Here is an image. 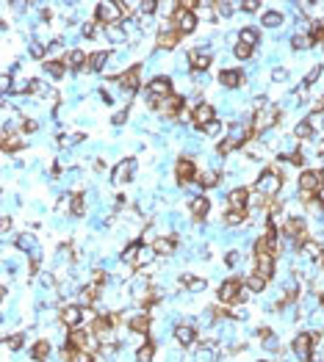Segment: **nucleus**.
<instances>
[{
    "mask_svg": "<svg viewBox=\"0 0 324 362\" xmlns=\"http://www.w3.org/2000/svg\"><path fill=\"white\" fill-rule=\"evenodd\" d=\"M282 188V177L277 169H269V172H264L258 177V183H255V191H258L260 196H266V199H272V196H277Z\"/></svg>",
    "mask_w": 324,
    "mask_h": 362,
    "instance_id": "f257e3e1",
    "label": "nucleus"
},
{
    "mask_svg": "<svg viewBox=\"0 0 324 362\" xmlns=\"http://www.w3.org/2000/svg\"><path fill=\"white\" fill-rule=\"evenodd\" d=\"M244 282L241 279H228V282H222V288H219V302L222 304H238L244 302Z\"/></svg>",
    "mask_w": 324,
    "mask_h": 362,
    "instance_id": "f03ea898",
    "label": "nucleus"
},
{
    "mask_svg": "<svg viewBox=\"0 0 324 362\" xmlns=\"http://www.w3.org/2000/svg\"><path fill=\"white\" fill-rule=\"evenodd\" d=\"M166 97H172V83L166 77H152L150 86H147V102H150V108H156Z\"/></svg>",
    "mask_w": 324,
    "mask_h": 362,
    "instance_id": "7ed1b4c3",
    "label": "nucleus"
},
{
    "mask_svg": "<svg viewBox=\"0 0 324 362\" xmlns=\"http://www.w3.org/2000/svg\"><path fill=\"white\" fill-rule=\"evenodd\" d=\"M280 119V108L277 105H260L258 113H255V130H269V127H274V122Z\"/></svg>",
    "mask_w": 324,
    "mask_h": 362,
    "instance_id": "20e7f679",
    "label": "nucleus"
},
{
    "mask_svg": "<svg viewBox=\"0 0 324 362\" xmlns=\"http://www.w3.org/2000/svg\"><path fill=\"white\" fill-rule=\"evenodd\" d=\"M291 346H294L296 360H300V362H310V357H313V335L310 332H300Z\"/></svg>",
    "mask_w": 324,
    "mask_h": 362,
    "instance_id": "39448f33",
    "label": "nucleus"
},
{
    "mask_svg": "<svg viewBox=\"0 0 324 362\" xmlns=\"http://www.w3.org/2000/svg\"><path fill=\"white\" fill-rule=\"evenodd\" d=\"M172 25L180 30V33H192V30H197V14L186 11V8H178L174 17H172Z\"/></svg>",
    "mask_w": 324,
    "mask_h": 362,
    "instance_id": "423d86ee",
    "label": "nucleus"
},
{
    "mask_svg": "<svg viewBox=\"0 0 324 362\" xmlns=\"http://www.w3.org/2000/svg\"><path fill=\"white\" fill-rule=\"evenodd\" d=\"M97 19L102 25H120V19H122L120 3H100L97 6Z\"/></svg>",
    "mask_w": 324,
    "mask_h": 362,
    "instance_id": "0eeeda50",
    "label": "nucleus"
},
{
    "mask_svg": "<svg viewBox=\"0 0 324 362\" xmlns=\"http://www.w3.org/2000/svg\"><path fill=\"white\" fill-rule=\"evenodd\" d=\"M180 30L174 28V25H164L161 30H158V47L161 50H174L180 44Z\"/></svg>",
    "mask_w": 324,
    "mask_h": 362,
    "instance_id": "6e6552de",
    "label": "nucleus"
},
{
    "mask_svg": "<svg viewBox=\"0 0 324 362\" xmlns=\"http://www.w3.org/2000/svg\"><path fill=\"white\" fill-rule=\"evenodd\" d=\"M194 174H197V163H194L192 158H180L178 163H174V177H178V183L188 185L194 180Z\"/></svg>",
    "mask_w": 324,
    "mask_h": 362,
    "instance_id": "1a4fd4ad",
    "label": "nucleus"
},
{
    "mask_svg": "<svg viewBox=\"0 0 324 362\" xmlns=\"http://www.w3.org/2000/svg\"><path fill=\"white\" fill-rule=\"evenodd\" d=\"M138 75H142V66H130V69H125L120 77H116V83L122 86L125 94H133V91L138 89V80H142Z\"/></svg>",
    "mask_w": 324,
    "mask_h": 362,
    "instance_id": "9d476101",
    "label": "nucleus"
},
{
    "mask_svg": "<svg viewBox=\"0 0 324 362\" xmlns=\"http://www.w3.org/2000/svg\"><path fill=\"white\" fill-rule=\"evenodd\" d=\"M61 324H64L66 329H78L80 324H84V307H78V304H66V307L61 310Z\"/></svg>",
    "mask_w": 324,
    "mask_h": 362,
    "instance_id": "9b49d317",
    "label": "nucleus"
},
{
    "mask_svg": "<svg viewBox=\"0 0 324 362\" xmlns=\"http://www.w3.org/2000/svg\"><path fill=\"white\" fill-rule=\"evenodd\" d=\"M210 122H216V108L208 105V102H200V105L194 108V125L208 127Z\"/></svg>",
    "mask_w": 324,
    "mask_h": 362,
    "instance_id": "f8f14e48",
    "label": "nucleus"
},
{
    "mask_svg": "<svg viewBox=\"0 0 324 362\" xmlns=\"http://www.w3.org/2000/svg\"><path fill=\"white\" fill-rule=\"evenodd\" d=\"M322 188H324V185H322V180H318V172H302L300 174V191L316 196Z\"/></svg>",
    "mask_w": 324,
    "mask_h": 362,
    "instance_id": "ddd939ff",
    "label": "nucleus"
},
{
    "mask_svg": "<svg viewBox=\"0 0 324 362\" xmlns=\"http://www.w3.org/2000/svg\"><path fill=\"white\" fill-rule=\"evenodd\" d=\"M133 172H136V160H133V158H128V160H122L120 166L114 169V174H111V180H114L116 185H122V183H128V180L133 177Z\"/></svg>",
    "mask_w": 324,
    "mask_h": 362,
    "instance_id": "4468645a",
    "label": "nucleus"
},
{
    "mask_svg": "<svg viewBox=\"0 0 324 362\" xmlns=\"http://www.w3.org/2000/svg\"><path fill=\"white\" fill-rule=\"evenodd\" d=\"M150 324H152V318L147 313H136V315L128 318V329L136 332V335H147V332H150Z\"/></svg>",
    "mask_w": 324,
    "mask_h": 362,
    "instance_id": "2eb2a0df",
    "label": "nucleus"
},
{
    "mask_svg": "<svg viewBox=\"0 0 324 362\" xmlns=\"http://www.w3.org/2000/svg\"><path fill=\"white\" fill-rule=\"evenodd\" d=\"M174 340H178L180 346H194L197 343V329L194 327H188V324H178V327H174Z\"/></svg>",
    "mask_w": 324,
    "mask_h": 362,
    "instance_id": "dca6fc26",
    "label": "nucleus"
},
{
    "mask_svg": "<svg viewBox=\"0 0 324 362\" xmlns=\"http://www.w3.org/2000/svg\"><path fill=\"white\" fill-rule=\"evenodd\" d=\"M180 108H183V97L172 94V97H166V100L158 102L156 111H158V113H164V116H174V113H180Z\"/></svg>",
    "mask_w": 324,
    "mask_h": 362,
    "instance_id": "f3484780",
    "label": "nucleus"
},
{
    "mask_svg": "<svg viewBox=\"0 0 324 362\" xmlns=\"http://www.w3.org/2000/svg\"><path fill=\"white\" fill-rule=\"evenodd\" d=\"M255 274L269 279L272 274H274V257L272 255H255Z\"/></svg>",
    "mask_w": 324,
    "mask_h": 362,
    "instance_id": "a211bd4d",
    "label": "nucleus"
},
{
    "mask_svg": "<svg viewBox=\"0 0 324 362\" xmlns=\"http://www.w3.org/2000/svg\"><path fill=\"white\" fill-rule=\"evenodd\" d=\"M188 64H192L194 72H205L210 66V53L208 50H192L188 53Z\"/></svg>",
    "mask_w": 324,
    "mask_h": 362,
    "instance_id": "6ab92c4d",
    "label": "nucleus"
},
{
    "mask_svg": "<svg viewBox=\"0 0 324 362\" xmlns=\"http://www.w3.org/2000/svg\"><path fill=\"white\" fill-rule=\"evenodd\" d=\"M61 61H64L66 69H80V66L86 64V53L84 50H66V53L61 55Z\"/></svg>",
    "mask_w": 324,
    "mask_h": 362,
    "instance_id": "aec40b11",
    "label": "nucleus"
},
{
    "mask_svg": "<svg viewBox=\"0 0 324 362\" xmlns=\"http://www.w3.org/2000/svg\"><path fill=\"white\" fill-rule=\"evenodd\" d=\"M228 205H230V208H246V205H250V191L241 188V185H238V188H233L228 194Z\"/></svg>",
    "mask_w": 324,
    "mask_h": 362,
    "instance_id": "412c9836",
    "label": "nucleus"
},
{
    "mask_svg": "<svg viewBox=\"0 0 324 362\" xmlns=\"http://www.w3.org/2000/svg\"><path fill=\"white\" fill-rule=\"evenodd\" d=\"M241 80H244V75H241L238 69H224V72H219V83L228 86V89H236V86H241Z\"/></svg>",
    "mask_w": 324,
    "mask_h": 362,
    "instance_id": "4be33fe9",
    "label": "nucleus"
},
{
    "mask_svg": "<svg viewBox=\"0 0 324 362\" xmlns=\"http://www.w3.org/2000/svg\"><path fill=\"white\" fill-rule=\"evenodd\" d=\"M102 30H106V39L108 42H114V44H122L128 39V30L122 28V25H106Z\"/></svg>",
    "mask_w": 324,
    "mask_h": 362,
    "instance_id": "5701e85b",
    "label": "nucleus"
},
{
    "mask_svg": "<svg viewBox=\"0 0 324 362\" xmlns=\"http://www.w3.org/2000/svg\"><path fill=\"white\" fill-rule=\"evenodd\" d=\"M246 208H230L228 213H224V224H230V227H238V224H244L246 221Z\"/></svg>",
    "mask_w": 324,
    "mask_h": 362,
    "instance_id": "b1692460",
    "label": "nucleus"
},
{
    "mask_svg": "<svg viewBox=\"0 0 324 362\" xmlns=\"http://www.w3.org/2000/svg\"><path fill=\"white\" fill-rule=\"evenodd\" d=\"M22 147H25L22 136H14L12 130H3V149L6 152H14V149H22Z\"/></svg>",
    "mask_w": 324,
    "mask_h": 362,
    "instance_id": "393cba45",
    "label": "nucleus"
},
{
    "mask_svg": "<svg viewBox=\"0 0 324 362\" xmlns=\"http://www.w3.org/2000/svg\"><path fill=\"white\" fill-rule=\"evenodd\" d=\"M208 199H205V196H194L192 199V213H194V219H205V216H208Z\"/></svg>",
    "mask_w": 324,
    "mask_h": 362,
    "instance_id": "a878e982",
    "label": "nucleus"
},
{
    "mask_svg": "<svg viewBox=\"0 0 324 362\" xmlns=\"http://www.w3.org/2000/svg\"><path fill=\"white\" fill-rule=\"evenodd\" d=\"M152 249H156L158 255L169 257V255H174V241H172V238H156V244H152Z\"/></svg>",
    "mask_w": 324,
    "mask_h": 362,
    "instance_id": "bb28decb",
    "label": "nucleus"
},
{
    "mask_svg": "<svg viewBox=\"0 0 324 362\" xmlns=\"http://www.w3.org/2000/svg\"><path fill=\"white\" fill-rule=\"evenodd\" d=\"M42 94L44 97H56V91L50 89L48 83H42V80H34V86H30V97H34V100H42Z\"/></svg>",
    "mask_w": 324,
    "mask_h": 362,
    "instance_id": "cd10ccee",
    "label": "nucleus"
},
{
    "mask_svg": "<svg viewBox=\"0 0 324 362\" xmlns=\"http://www.w3.org/2000/svg\"><path fill=\"white\" fill-rule=\"evenodd\" d=\"M282 11H277V8H272V11H264V28H280L282 25Z\"/></svg>",
    "mask_w": 324,
    "mask_h": 362,
    "instance_id": "c85d7f7f",
    "label": "nucleus"
},
{
    "mask_svg": "<svg viewBox=\"0 0 324 362\" xmlns=\"http://www.w3.org/2000/svg\"><path fill=\"white\" fill-rule=\"evenodd\" d=\"M106 64H108V53H102V50H94V53L89 55V66H92L94 72L106 69Z\"/></svg>",
    "mask_w": 324,
    "mask_h": 362,
    "instance_id": "c756f323",
    "label": "nucleus"
},
{
    "mask_svg": "<svg viewBox=\"0 0 324 362\" xmlns=\"http://www.w3.org/2000/svg\"><path fill=\"white\" fill-rule=\"evenodd\" d=\"M202 188H214V185H219V172H214V169H205L202 174H200V180H197Z\"/></svg>",
    "mask_w": 324,
    "mask_h": 362,
    "instance_id": "7c9ffc66",
    "label": "nucleus"
},
{
    "mask_svg": "<svg viewBox=\"0 0 324 362\" xmlns=\"http://www.w3.org/2000/svg\"><path fill=\"white\" fill-rule=\"evenodd\" d=\"M244 288H246V291H252V293H260L266 288V279L258 277V274H252V277L244 279Z\"/></svg>",
    "mask_w": 324,
    "mask_h": 362,
    "instance_id": "2f4dec72",
    "label": "nucleus"
},
{
    "mask_svg": "<svg viewBox=\"0 0 324 362\" xmlns=\"http://www.w3.org/2000/svg\"><path fill=\"white\" fill-rule=\"evenodd\" d=\"M183 285H186L192 293H200V291H205V285H208V282H205L202 277H188V274H186V277H183Z\"/></svg>",
    "mask_w": 324,
    "mask_h": 362,
    "instance_id": "473e14b6",
    "label": "nucleus"
},
{
    "mask_svg": "<svg viewBox=\"0 0 324 362\" xmlns=\"http://www.w3.org/2000/svg\"><path fill=\"white\" fill-rule=\"evenodd\" d=\"M42 69L48 72V75H53V77H64V61H44L42 64Z\"/></svg>",
    "mask_w": 324,
    "mask_h": 362,
    "instance_id": "72a5a7b5",
    "label": "nucleus"
},
{
    "mask_svg": "<svg viewBox=\"0 0 324 362\" xmlns=\"http://www.w3.org/2000/svg\"><path fill=\"white\" fill-rule=\"evenodd\" d=\"M238 42H241V44H250V47H255V44H258V30H255V28H241Z\"/></svg>",
    "mask_w": 324,
    "mask_h": 362,
    "instance_id": "f704fd0d",
    "label": "nucleus"
},
{
    "mask_svg": "<svg viewBox=\"0 0 324 362\" xmlns=\"http://www.w3.org/2000/svg\"><path fill=\"white\" fill-rule=\"evenodd\" d=\"M318 255H324V252H322V246H318L316 241H308V244H302V257L313 260V257H318Z\"/></svg>",
    "mask_w": 324,
    "mask_h": 362,
    "instance_id": "c9c22d12",
    "label": "nucleus"
},
{
    "mask_svg": "<svg viewBox=\"0 0 324 362\" xmlns=\"http://www.w3.org/2000/svg\"><path fill=\"white\" fill-rule=\"evenodd\" d=\"M152 354H156V346H152V343H144L142 349L136 351V362H152Z\"/></svg>",
    "mask_w": 324,
    "mask_h": 362,
    "instance_id": "e433bc0d",
    "label": "nucleus"
},
{
    "mask_svg": "<svg viewBox=\"0 0 324 362\" xmlns=\"http://www.w3.org/2000/svg\"><path fill=\"white\" fill-rule=\"evenodd\" d=\"M310 136H313V127L308 125V119H305V122H296V127H294V138L305 141V138H310Z\"/></svg>",
    "mask_w": 324,
    "mask_h": 362,
    "instance_id": "4c0bfd02",
    "label": "nucleus"
},
{
    "mask_svg": "<svg viewBox=\"0 0 324 362\" xmlns=\"http://www.w3.org/2000/svg\"><path fill=\"white\" fill-rule=\"evenodd\" d=\"M72 216H84L86 213V196L84 194H75L72 196Z\"/></svg>",
    "mask_w": 324,
    "mask_h": 362,
    "instance_id": "58836bf2",
    "label": "nucleus"
},
{
    "mask_svg": "<svg viewBox=\"0 0 324 362\" xmlns=\"http://www.w3.org/2000/svg\"><path fill=\"white\" fill-rule=\"evenodd\" d=\"M48 357H50V343H48V340H36L34 360H48Z\"/></svg>",
    "mask_w": 324,
    "mask_h": 362,
    "instance_id": "ea45409f",
    "label": "nucleus"
},
{
    "mask_svg": "<svg viewBox=\"0 0 324 362\" xmlns=\"http://www.w3.org/2000/svg\"><path fill=\"white\" fill-rule=\"evenodd\" d=\"M17 246H20V249H25V252H36V238L30 235V232H25V235L17 238Z\"/></svg>",
    "mask_w": 324,
    "mask_h": 362,
    "instance_id": "a19ab883",
    "label": "nucleus"
},
{
    "mask_svg": "<svg viewBox=\"0 0 324 362\" xmlns=\"http://www.w3.org/2000/svg\"><path fill=\"white\" fill-rule=\"evenodd\" d=\"M291 44H294V50H308V47L313 44V36H310V33H296Z\"/></svg>",
    "mask_w": 324,
    "mask_h": 362,
    "instance_id": "79ce46f5",
    "label": "nucleus"
},
{
    "mask_svg": "<svg viewBox=\"0 0 324 362\" xmlns=\"http://www.w3.org/2000/svg\"><path fill=\"white\" fill-rule=\"evenodd\" d=\"M158 252L152 249V246H142V252H138V260H136V266H147V263L152 260V257H156Z\"/></svg>",
    "mask_w": 324,
    "mask_h": 362,
    "instance_id": "37998d69",
    "label": "nucleus"
},
{
    "mask_svg": "<svg viewBox=\"0 0 324 362\" xmlns=\"http://www.w3.org/2000/svg\"><path fill=\"white\" fill-rule=\"evenodd\" d=\"M30 86H34V80H28V77H14V94H22V91H30Z\"/></svg>",
    "mask_w": 324,
    "mask_h": 362,
    "instance_id": "c03bdc74",
    "label": "nucleus"
},
{
    "mask_svg": "<svg viewBox=\"0 0 324 362\" xmlns=\"http://www.w3.org/2000/svg\"><path fill=\"white\" fill-rule=\"evenodd\" d=\"M138 11H142L144 17H152V14L158 11V3L156 0H144V3H138Z\"/></svg>",
    "mask_w": 324,
    "mask_h": 362,
    "instance_id": "a18cd8bd",
    "label": "nucleus"
},
{
    "mask_svg": "<svg viewBox=\"0 0 324 362\" xmlns=\"http://www.w3.org/2000/svg\"><path fill=\"white\" fill-rule=\"evenodd\" d=\"M233 53H236V58H241V61H244V58H250V55H252V47H250V44H236V47H233Z\"/></svg>",
    "mask_w": 324,
    "mask_h": 362,
    "instance_id": "49530a36",
    "label": "nucleus"
},
{
    "mask_svg": "<svg viewBox=\"0 0 324 362\" xmlns=\"http://www.w3.org/2000/svg\"><path fill=\"white\" fill-rule=\"evenodd\" d=\"M214 6H216V14H222V17H230V14H233V3H224V0H222V3H214Z\"/></svg>",
    "mask_w": 324,
    "mask_h": 362,
    "instance_id": "de8ad7c7",
    "label": "nucleus"
},
{
    "mask_svg": "<svg viewBox=\"0 0 324 362\" xmlns=\"http://www.w3.org/2000/svg\"><path fill=\"white\" fill-rule=\"evenodd\" d=\"M14 89V80H12V75H3L0 77V91H3V94H8V91Z\"/></svg>",
    "mask_w": 324,
    "mask_h": 362,
    "instance_id": "09e8293b",
    "label": "nucleus"
},
{
    "mask_svg": "<svg viewBox=\"0 0 324 362\" xmlns=\"http://www.w3.org/2000/svg\"><path fill=\"white\" fill-rule=\"evenodd\" d=\"M318 75H322V66H313V69H310V72H308V75H305V86L316 83V80H318Z\"/></svg>",
    "mask_w": 324,
    "mask_h": 362,
    "instance_id": "8fccbe9b",
    "label": "nucleus"
},
{
    "mask_svg": "<svg viewBox=\"0 0 324 362\" xmlns=\"http://www.w3.org/2000/svg\"><path fill=\"white\" fill-rule=\"evenodd\" d=\"M120 11H122V17H133V14H136V6L122 0V3H120Z\"/></svg>",
    "mask_w": 324,
    "mask_h": 362,
    "instance_id": "3c124183",
    "label": "nucleus"
},
{
    "mask_svg": "<svg viewBox=\"0 0 324 362\" xmlns=\"http://www.w3.org/2000/svg\"><path fill=\"white\" fill-rule=\"evenodd\" d=\"M260 6V3H258V0H244V3H241V11H246V14H252V11H255V8H258Z\"/></svg>",
    "mask_w": 324,
    "mask_h": 362,
    "instance_id": "603ef678",
    "label": "nucleus"
},
{
    "mask_svg": "<svg viewBox=\"0 0 324 362\" xmlns=\"http://www.w3.org/2000/svg\"><path fill=\"white\" fill-rule=\"evenodd\" d=\"M22 343H25L22 335H12V338H8V349H22Z\"/></svg>",
    "mask_w": 324,
    "mask_h": 362,
    "instance_id": "864d4df0",
    "label": "nucleus"
},
{
    "mask_svg": "<svg viewBox=\"0 0 324 362\" xmlns=\"http://www.w3.org/2000/svg\"><path fill=\"white\" fill-rule=\"evenodd\" d=\"M205 133H208V136H219V133H222V122H210V125L205 127Z\"/></svg>",
    "mask_w": 324,
    "mask_h": 362,
    "instance_id": "5fc2aeb1",
    "label": "nucleus"
},
{
    "mask_svg": "<svg viewBox=\"0 0 324 362\" xmlns=\"http://www.w3.org/2000/svg\"><path fill=\"white\" fill-rule=\"evenodd\" d=\"M264 349H266V351H277V349H280V343H277V338H274V335L264 340Z\"/></svg>",
    "mask_w": 324,
    "mask_h": 362,
    "instance_id": "6e6d98bb",
    "label": "nucleus"
},
{
    "mask_svg": "<svg viewBox=\"0 0 324 362\" xmlns=\"http://www.w3.org/2000/svg\"><path fill=\"white\" fill-rule=\"evenodd\" d=\"M30 55H34V58H42V55H44V44L34 42V44H30Z\"/></svg>",
    "mask_w": 324,
    "mask_h": 362,
    "instance_id": "4d7b16f0",
    "label": "nucleus"
},
{
    "mask_svg": "<svg viewBox=\"0 0 324 362\" xmlns=\"http://www.w3.org/2000/svg\"><path fill=\"white\" fill-rule=\"evenodd\" d=\"M272 77H274L277 83H282V80H286V77H288V72H286V69H282V66H277V69H274V72H272Z\"/></svg>",
    "mask_w": 324,
    "mask_h": 362,
    "instance_id": "13d9d810",
    "label": "nucleus"
},
{
    "mask_svg": "<svg viewBox=\"0 0 324 362\" xmlns=\"http://www.w3.org/2000/svg\"><path fill=\"white\" fill-rule=\"evenodd\" d=\"M125 119H128V108H125V111H120V113H114L111 122H114V125H125Z\"/></svg>",
    "mask_w": 324,
    "mask_h": 362,
    "instance_id": "bf43d9fd",
    "label": "nucleus"
},
{
    "mask_svg": "<svg viewBox=\"0 0 324 362\" xmlns=\"http://www.w3.org/2000/svg\"><path fill=\"white\" fill-rule=\"evenodd\" d=\"M80 33L89 39V36H94V22H84V28H80Z\"/></svg>",
    "mask_w": 324,
    "mask_h": 362,
    "instance_id": "052dcab7",
    "label": "nucleus"
},
{
    "mask_svg": "<svg viewBox=\"0 0 324 362\" xmlns=\"http://www.w3.org/2000/svg\"><path fill=\"white\" fill-rule=\"evenodd\" d=\"M25 130H30V133H34V130H39V122H34V119H28V122H25Z\"/></svg>",
    "mask_w": 324,
    "mask_h": 362,
    "instance_id": "680f3d73",
    "label": "nucleus"
},
{
    "mask_svg": "<svg viewBox=\"0 0 324 362\" xmlns=\"http://www.w3.org/2000/svg\"><path fill=\"white\" fill-rule=\"evenodd\" d=\"M228 263H230V266H236V263H238V252H230V255H228Z\"/></svg>",
    "mask_w": 324,
    "mask_h": 362,
    "instance_id": "e2e57ef3",
    "label": "nucleus"
},
{
    "mask_svg": "<svg viewBox=\"0 0 324 362\" xmlns=\"http://www.w3.org/2000/svg\"><path fill=\"white\" fill-rule=\"evenodd\" d=\"M318 180H322V185H324V169H322V172H318Z\"/></svg>",
    "mask_w": 324,
    "mask_h": 362,
    "instance_id": "0e129e2a",
    "label": "nucleus"
},
{
    "mask_svg": "<svg viewBox=\"0 0 324 362\" xmlns=\"http://www.w3.org/2000/svg\"><path fill=\"white\" fill-rule=\"evenodd\" d=\"M322 266H324V255H322Z\"/></svg>",
    "mask_w": 324,
    "mask_h": 362,
    "instance_id": "69168bd1",
    "label": "nucleus"
}]
</instances>
